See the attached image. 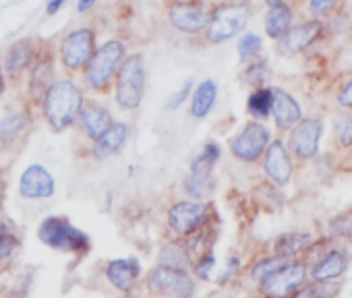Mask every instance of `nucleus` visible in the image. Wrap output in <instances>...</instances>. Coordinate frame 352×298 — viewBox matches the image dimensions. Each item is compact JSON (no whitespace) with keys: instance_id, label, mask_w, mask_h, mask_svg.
I'll return each instance as SVG.
<instances>
[{"instance_id":"f257e3e1","label":"nucleus","mask_w":352,"mask_h":298,"mask_svg":"<svg viewBox=\"0 0 352 298\" xmlns=\"http://www.w3.org/2000/svg\"><path fill=\"white\" fill-rule=\"evenodd\" d=\"M85 93L73 79H54L40 100L42 116L54 133H63L77 124Z\"/></svg>"},{"instance_id":"f03ea898","label":"nucleus","mask_w":352,"mask_h":298,"mask_svg":"<svg viewBox=\"0 0 352 298\" xmlns=\"http://www.w3.org/2000/svg\"><path fill=\"white\" fill-rule=\"evenodd\" d=\"M126 54H129V46L120 38L106 40L102 46H98L87 67L81 73L85 87L94 93H106L112 87L118 67L122 65Z\"/></svg>"},{"instance_id":"7ed1b4c3","label":"nucleus","mask_w":352,"mask_h":298,"mask_svg":"<svg viewBox=\"0 0 352 298\" xmlns=\"http://www.w3.org/2000/svg\"><path fill=\"white\" fill-rule=\"evenodd\" d=\"M249 0H222L210 9V19L204 30L210 44H224L241 36L251 19Z\"/></svg>"},{"instance_id":"20e7f679","label":"nucleus","mask_w":352,"mask_h":298,"mask_svg":"<svg viewBox=\"0 0 352 298\" xmlns=\"http://www.w3.org/2000/svg\"><path fill=\"white\" fill-rule=\"evenodd\" d=\"M145 81H147V67L143 54H126L122 65L118 67V73L114 77L112 89L114 100L118 108L126 112H135L145 98Z\"/></svg>"},{"instance_id":"39448f33","label":"nucleus","mask_w":352,"mask_h":298,"mask_svg":"<svg viewBox=\"0 0 352 298\" xmlns=\"http://www.w3.org/2000/svg\"><path fill=\"white\" fill-rule=\"evenodd\" d=\"M38 238L48 249H54L60 253H71L77 257H83L91 251L89 236L83 230H79L77 226H73L67 218H60V216L44 218L42 224L38 226Z\"/></svg>"},{"instance_id":"423d86ee","label":"nucleus","mask_w":352,"mask_h":298,"mask_svg":"<svg viewBox=\"0 0 352 298\" xmlns=\"http://www.w3.org/2000/svg\"><path fill=\"white\" fill-rule=\"evenodd\" d=\"M98 48V34L89 25L69 32L58 44V60L67 73H83Z\"/></svg>"},{"instance_id":"0eeeda50","label":"nucleus","mask_w":352,"mask_h":298,"mask_svg":"<svg viewBox=\"0 0 352 298\" xmlns=\"http://www.w3.org/2000/svg\"><path fill=\"white\" fill-rule=\"evenodd\" d=\"M212 203L208 201H191L181 199L170 205L168 209V228L176 238H187L208 222H212Z\"/></svg>"},{"instance_id":"6e6552de","label":"nucleus","mask_w":352,"mask_h":298,"mask_svg":"<svg viewBox=\"0 0 352 298\" xmlns=\"http://www.w3.org/2000/svg\"><path fill=\"white\" fill-rule=\"evenodd\" d=\"M145 286L151 294L174 296V298H191L197 294V282L191 271L174 269L166 265H157L149 269L145 277Z\"/></svg>"},{"instance_id":"1a4fd4ad","label":"nucleus","mask_w":352,"mask_h":298,"mask_svg":"<svg viewBox=\"0 0 352 298\" xmlns=\"http://www.w3.org/2000/svg\"><path fill=\"white\" fill-rule=\"evenodd\" d=\"M270 141H272L270 128L261 120L253 118L230 139V154L243 164H257Z\"/></svg>"},{"instance_id":"9d476101","label":"nucleus","mask_w":352,"mask_h":298,"mask_svg":"<svg viewBox=\"0 0 352 298\" xmlns=\"http://www.w3.org/2000/svg\"><path fill=\"white\" fill-rule=\"evenodd\" d=\"M309 267L305 259H290L280 269H276L263 284H259V292L272 298L296 296L307 284Z\"/></svg>"},{"instance_id":"9b49d317","label":"nucleus","mask_w":352,"mask_h":298,"mask_svg":"<svg viewBox=\"0 0 352 298\" xmlns=\"http://www.w3.org/2000/svg\"><path fill=\"white\" fill-rule=\"evenodd\" d=\"M323 137V120L317 116H309V118H300L288 135V152L292 158L300 160V162H309L313 158H317L319 154V143Z\"/></svg>"},{"instance_id":"f8f14e48","label":"nucleus","mask_w":352,"mask_h":298,"mask_svg":"<svg viewBox=\"0 0 352 298\" xmlns=\"http://www.w3.org/2000/svg\"><path fill=\"white\" fill-rule=\"evenodd\" d=\"M210 19V7L201 0H172L168 5L170 25L185 36L204 34Z\"/></svg>"},{"instance_id":"ddd939ff","label":"nucleus","mask_w":352,"mask_h":298,"mask_svg":"<svg viewBox=\"0 0 352 298\" xmlns=\"http://www.w3.org/2000/svg\"><path fill=\"white\" fill-rule=\"evenodd\" d=\"M323 21L321 19H307L300 23H292L288 27V32L276 40L278 42V54L280 56H296L300 52H305L307 48H311L321 36H323Z\"/></svg>"},{"instance_id":"4468645a","label":"nucleus","mask_w":352,"mask_h":298,"mask_svg":"<svg viewBox=\"0 0 352 298\" xmlns=\"http://www.w3.org/2000/svg\"><path fill=\"white\" fill-rule=\"evenodd\" d=\"M263 162V172L265 176L278 185V187H286L292 181L294 174V160L288 152V147L282 139H272L270 145L265 147V152L261 156Z\"/></svg>"},{"instance_id":"2eb2a0df","label":"nucleus","mask_w":352,"mask_h":298,"mask_svg":"<svg viewBox=\"0 0 352 298\" xmlns=\"http://www.w3.org/2000/svg\"><path fill=\"white\" fill-rule=\"evenodd\" d=\"M56 193V181L42 164H30L19 176V195L28 201L50 199Z\"/></svg>"},{"instance_id":"dca6fc26","label":"nucleus","mask_w":352,"mask_h":298,"mask_svg":"<svg viewBox=\"0 0 352 298\" xmlns=\"http://www.w3.org/2000/svg\"><path fill=\"white\" fill-rule=\"evenodd\" d=\"M28 73H30V81H28L30 100L40 106V100H42L44 91L54 81V54L46 46H40L32 67L28 69Z\"/></svg>"},{"instance_id":"f3484780","label":"nucleus","mask_w":352,"mask_h":298,"mask_svg":"<svg viewBox=\"0 0 352 298\" xmlns=\"http://www.w3.org/2000/svg\"><path fill=\"white\" fill-rule=\"evenodd\" d=\"M40 46L42 44L34 38H23V40L11 44L9 50L5 52V58H3V69H5L7 77L13 81L23 77L28 73V69L32 67Z\"/></svg>"},{"instance_id":"a211bd4d","label":"nucleus","mask_w":352,"mask_h":298,"mask_svg":"<svg viewBox=\"0 0 352 298\" xmlns=\"http://www.w3.org/2000/svg\"><path fill=\"white\" fill-rule=\"evenodd\" d=\"M141 273H143L141 263H139L137 259H133V257L112 259V261H108L106 267H104V275H106L108 284H110L114 290L124 292V294H129V292L135 290V286H137L139 279H141Z\"/></svg>"},{"instance_id":"6ab92c4d","label":"nucleus","mask_w":352,"mask_h":298,"mask_svg":"<svg viewBox=\"0 0 352 298\" xmlns=\"http://www.w3.org/2000/svg\"><path fill=\"white\" fill-rule=\"evenodd\" d=\"M112 122H114L112 112L104 104H100L96 100H85L83 102L77 124H79V130L89 141H96L98 137H102L112 126Z\"/></svg>"},{"instance_id":"aec40b11","label":"nucleus","mask_w":352,"mask_h":298,"mask_svg":"<svg viewBox=\"0 0 352 298\" xmlns=\"http://www.w3.org/2000/svg\"><path fill=\"white\" fill-rule=\"evenodd\" d=\"M272 93H274V100H272V114L270 116L274 118L276 128L280 133H286L302 118V108L296 102V98L282 87H272Z\"/></svg>"},{"instance_id":"412c9836","label":"nucleus","mask_w":352,"mask_h":298,"mask_svg":"<svg viewBox=\"0 0 352 298\" xmlns=\"http://www.w3.org/2000/svg\"><path fill=\"white\" fill-rule=\"evenodd\" d=\"M350 257L344 249H329L323 251L309 269L311 282H327V279H338L348 271Z\"/></svg>"},{"instance_id":"4be33fe9","label":"nucleus","mask_w":352,"mask_h":298,"mask_svg":"<svg viewBox=\"0 0 352 298\" xmlns=\"http://www.w3.org/2000/svg\"><path fill=\"white\" fill-rule=\"evenodd\" d=\"M129 133H131V128H129L126 122H116L114 120L112 126L102 137L91 141V149H89L91 158L102 162V160H108L114 154H118L120 149L124 147L126 139H129Z\"/></svg>"},{"instance_id":"5701e85b","label":"nucleus","mask_w":352,"mask_h":298,"mask_svg":"<svg viewBox=\"0 0 352 298\" xmlns=\"http://www.w3.org/2000/svg\"><path fill=\"white\" fill-rule=\"evenodd\" d=\"M294 23V9L288 0H265V34L272 40H280Z\"/></svg>"},{"instance_id":"b1692460","label":"nucleus","mask_w":352,"mask_h":298,"mask_svg":"<svg viewBox=\"0 0 352 298\" xmlns=\"http://www.w3.org/2000/svg\"><path fill=\"white\" fill-rule=\"evenodd\" d=\"M30 124L32 120L25 110H15L9 112L5 118H0V156L17 147L19 139L28 135Z\"/></svg>"},{"instance_id":"393cba45","label":"nucleus","mask_w":352,"mask_h":298,"mask_svg":"<svg viewBox=\"0 0 352 298\" xmlns=\"http://www.w3.org/2000/svg\"><path fill=\"white\" fill-rule=\"evenodd\" d=\"M216 179H214V168L212 166H199L191 164L189 174L183 179V189L191 199L197 201H208L210 195L214 193Z\"/></svg>"},{"instance_id":"a878e982","label":"nucleus","mask_w":352,"mask_h":298,"mask_svg":"<svg viewBox=\"0 0 352 298\" xmlns=\"http://www.w3.org/2000/svg\"><path fill=\"white\" fill-rule=\"evenodd\" d=\"M157 265H166V267H174V269H185L191 271L193 267V255L185 242V238H176L168 240L162 244L160 253H157Z\"/></svg>"},{"instance_id":"bb28decb","label":"nucleus","mask_w":352,"mask_h":298,"mask_svg":"<svg viewBox=\"0 0 352 298\" xmlns=\"http://www.w3.org/2000/svg\"><path fill=\"white\" fill-rule=\"evenodd\" d=\"M191 116L197 120H204L216 106L218 100V83L214 79H206L191 91Z\"/></svg>"},{"instance_id":"cd10ccee","label":"nucleus","mask_w":352,"mask_h":298,"mask_svg":"<svg viewBox=\"0 0 352 298\" xmlns=\"http://www.w3.org/2000/svg\"><path fill=\"white\" fill-rule=\"evenodd\" d=\"M311 242H313L311 232H286L274 240V255H278L286 261L298 259L300 255H305V251L309 249Z\"/></svg>"},{"instance_id":"c85d7f7f","label":"nucleus","mask_w":352,"mask_h":298,"mask_svg":"<svg viewBox=\"0 0 352 298\" xmlns=\"http://www.w3.org/2000/svg\"><path fill=\"white\" fill-rule=\"evenodd\" d=\"M272 100H274L272 87H265V85L255 87L247 100V112L251 114V118L265 120L272 114Z\"/></svg>"},{"instance_id":"c756f323","label":"nucleus","mask_w":352,"mask_h":298,"mask_svg":"<svg viewBox=\"0 0 352 298\" xmlns=\"http://www.w3.org/2000/svg\"><path fill=\"white\" fill-rule=\"evenodd\" d=\"M286 263V259H282V257H278V255H270V257H263V259H259V261H255L253 263V267H251V271H249V275H251V279L259 286V284H263L276 269H280L282 265Z\"/></svg>"},{"instance_id":"7c9ffc66","label":"nucleus","mask_w":352,"mask_h":298,"mask_svg":"<svg viewBox=\"0 0 352 298\" xmlns=\"http://www.w3.org/2000/svg\"><path fill=\"white\" fill-rule=\"evenodd\" d=\"M333 143L340 149H352V114H340L333 120Z\"/></svg>"},{"instance_id":"2f4dec72","label":"nucleus","mask_w":352,"mask_h":298,"mask_svg":"<svg viewBox=\"0 0 352 298\" xmlns=\"http://www.w3.org/2000/svg\"><path fill=\"white\" fill-rule=\"evenodd\" d=\"M261 48H263V40L257 34H243L241 40H239V58H241V62L247 65V62L259 58Z\"/></svg>"},{"instance_id":"473e14b6","label":"nucleus","mask_w":352,"mask_h":298,"mask_svg":"<svg viewBox=\"0 0 352 298\" xmlns=\"http://www.w3.org/2000/svg\"><path fill=\"white\" fill-rule=\"evenodd\" d=\"M267 77H270V65H267L265 58H261V60L255 58V60H251V62L245 65L243 81H245L247 85L259 87V85H263V83L267 81Z\"/></svg>"},{"instance_id":"72a5a7b5","label":"nucleus","mask_w":352,"mask_h":298,"mask_svg":"<svg viewBox=\"0 0 352 298\" xmlns=\"http://www.w3.org/2000/svg\"><path fill=\"white\" fill-rule=\"evenodd\" d=\"M214 267H216V255H214V251H206V253H201V255H197V257L193 259L191 271L195 273L197 279L210 282V279H212Z\"/></svg>"},{"instance_id":"f704fd0d","label":"nucleus","mask_w":352,"mask_h":298,"mask_svg":"<svg viewBox=\"0 0 352 298\" xmlns=\"http://www.w3.org/2000/svg\"><path fill=\"white\" fill-rule=\"evenodd\" d=\"M344 5V0H307V11L315 19H325L331 17L340 7Z\"/></svg>"},{"instance_id":"c9c22d12","label":"nucleus","mask_w":352,"mask_h":298,"mask_svg":"<svg viewBox=\"0 0 352 298\" xmlns=\"http://www.w3.org/2000/svg\"><path fill=\"white\" fill-rule=\"evenodd\" d=\"M220 158H222V147H220V143H216V141H208L204 147H201V152H199V156L191 162V164H199V166H216L218 162H220Z\"/></svg>"},{"instance_id":"e433bc0d","label":"nucleus","mask_w":352,"mask_h":298,"mask_svg":"<svg viewBox=\"0 0 352 298\" xmlns=\"http://www.w3.org/2000/svg\"><path fill=\"white\" fill-rule=\"evenodd\" d=\"M193 87H195V85H193V81H191V79H189V81H185V85H183L179 91L170 95V100H168V104H166V106H168V110H179V108H181V106L191 98Z\"/></svg>"},{"instance_id":"4c0bfd02","label":"nucleus","mask_w":352,"mask_h":298,"mask_svg":"<svg viewBox=\"0 0 352 298\" xmlns=\"http://www.w3.org/2000/svg\"><path fill=\"white\" fill-rule=\"evenodd\" d=\"M336 102L340 108L344 110H352V77L348 81H344V85L338 89L336 93Z\"/></svg>"},{"instance_id":"58836bf2","label":"nucleus","mask_w":352,"mask_h":298,"mask_svg":"<svg viewBox=\"0 0 352 298\" xmlns=\"http://www.w3.org/2000/svg\"><path fill=\"white\" fill-rule=\"evenodd\" d=\"M239 271H241V259H239V257H230L228 263H226V267H224V271L218 275L216 282H218V284H228Z\"/></svg>"},{"instance_id":"ea45409f","label":"nucleus","mask_w":352,"mask_h":298,"mask_svg":"<svg viewBox=\"0 0 352 298\" xmlns=\"http://www.w3.org/2000/svg\"><path fill=\"white\" fill-rule=\"evenodd\" d=\"M7 185H9L7 170H5V168H0V211H3V205H5V197H7Z\"/></svg>"},{"instance_id":"a19ab883","label":"nucleus","mask_w":352,"mask_h":298,"mask_svg":"<svg viewBox=\"0 0 352 298\" xmlns=\"http://www.w3.org/2000/svg\"><path fill=\"white\" fill-rule=\"evenodd\" d=\"M67 5V0H48V5H46V13L52 17L56 13H60V9Z\"/></svg>"},{"instance_id":"79ce46f5","label":"nucleus","mask_w":352,"mask_h":298,"mask_svg":"<svg viewBox=\"0 0 352 298\" xmlns=\"http://www.w3.org/2000/svg\"><path fill=\"white\" fill-rule=\"evenodd\" d=\"M98 3V0H79L77 3V13H87V11H91L94 9V5Z\"/></svg>"},{"instance_id":"37998d69","label":"nucleus","mask_w":352,"mask_h":298,"mask_svg":"<svg viewBox=\"0 0 352 298\" xmlns=\"http://www.w3.org/2000/svg\"><path fill=\"white\" fill-rule=\"evenodd\" d=\"M5 91H7V73L3 69V62H0V98L5 95Z\"/></svg>"},{"instance_id":"c03bdc74","label":"nucleus","mask_w":352,"mask_h":298,"mask_svg":"<svg viewBox=\"0 0 352 298\" xmlns=\"http://www.w3.org/2000/svg\"><path fill=\"white\" fill-rule=\"evenodd\" d=\"M9 224V220L7 218H3V216H0V232H3L5 230V226Z\"/></svg>"},{"instance_id":"a18cd8bd","label":"nucleus","mask_w":352,"mask_h":298,"mask_svg":"<svg viewBox=\"0 0 352 298\" xmlns=\"http://www.w3.org/2000/svg\"><path fill=\"white\" fill-rule=\"evenodd\" d=\"M288 3H300V0H288Z\"/></svg>"}]
</instances>
